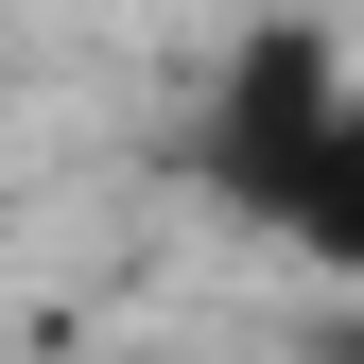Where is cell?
Masks as SVG:
<instances>
[{"label": "cell", "mask_w": 364, "mask_h": 364, "mask_svg": "<svg viewBox=\"0 0 364 364\" xmlns=\"http://www.w3.org/2000/svg\"><path fill=\"white\" fill-rule=\"evenodd\" d=\"M312 364H364V312H330V330H312Z\"/></svg>", "instance_id": "obj_3"}, {"label": "cell", "mask_w": 364, "mask_h": 364, "mask_svg": "<svg viewBox=\"0 0 364 364\" xmlns=\"http://www.w3.org/2000/svg\"><path fill=\"white\" fill-rule=\"evenodd\" d=\"M278 225H295L312 260H347V278H364V105H330V139H312V173L278 191Z\"/></svg>", "instance_id": "obj_2"}, {"label": "cell", "mask_w": 364, "mask_h": 364, "mask_svg": "<svg viewBox=\"0 0 364 364\" xmlns=\"http://www.w3.org/2000/svg\"><path fill=\"white\" fill-rule=\"evenodd\" d=\"M330 105H347V70H330L312 18L243 35V70H225V105H208V173H225L243 208H278L295 173H312V139H330Z\"/></svg>", "instance_id": "obj_1"}]
</instances>
